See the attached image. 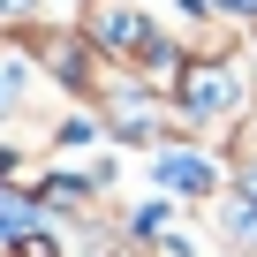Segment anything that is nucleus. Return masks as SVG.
Returning a JSON list of instances; mask_svg holds the SVG:
<instances>
[{"label": "nucleus", "mask_w": 257, "mask_h": 257, "mask_svg": "<svg viewBox=\"0 0 257 257\" xmlns=\"http://www.w3.org/2000/svg\"><path fill=\"white\" fill-rule=\"evenodd\" d=\"M76 31L106 68H128L152 91H174V76L189 61V53H174V38L159 31V16L144 0H76Z\"/></svg>", "instance_id": "f257e3e1"}, {"label": "nucleus", "mask_w": 257, "mask_h": 257, "mask_svg": "<svg viewBox=\"0 0 257 257\" xmlns=\"http://www.w3.org/2000/svg\"><path fill=\"white\" fill-rule=\"evenodd\" d=\"M174 113H182V137H234V128L257 113V76L234 61V53H189L182 76H174Z\"/></svg>", "instance_id": "f03ea898"}, {"label": "nucleus", "mask_w": 257, "mask_h": 257, "mask_svg": "<svg viewBox=\"0 0 257 257\" xmlns=\"http://www.w3.org/2000/svg\"><path fill=\"white\" fill-rule=\"evenodd\" d=\"M152 182L167 189V197H189V204H212L219 189H227V167L212 159V152H197V144H152Z\"/></svg>", "instance_id": "7ed1b4c3"}, {"label": "nucleus", "mask_w": 257, "mask_h": 257, "mask_svg": "<svg viewBox=\"0 0 257 257\" xmlns=\"http://www.w3.org/2000/svg\"><path fill=\"white\" fill-rule=\"evenodd\" d=\"M38 16V0H0V31H8V23H31Z\"/></svg>", "instance_id": "20e7f679"}]
</instances>
